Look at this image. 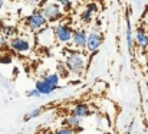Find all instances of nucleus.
I'll use <instances>...</instances> for the list:
<instances>
[{
	"label": "nucleus",
	"instance_id": "obj_1",
	"mask_svg": "<svg viewBox=\"0 0 148 134\" xmlns=\"http://www.w3.org/2000/svg\"><path fill=\"white\" fill-rule=\"evenodd\" d=\"M68 71L75 75V77H82L86 72V65H88V58L84 50H73V49H66L65 52V59H63Z\"/></svg>",
	"mask_w": 148,
	"mask_h": 134
},
{
	"label": "nucleus",
	"instance_id": "obj_2",
	"mask_svg": "<svg viewBox=\"0 0 148 134\" xmlns=\"http://www.w3.org/2000/svg\"><path fill=\"white\" fill-rule=\"evenodd\" d=\"M46 25H49V22L46 20V17L43 16V13H42L40 9H35L30 15H27L25 17V26L32 33H36L38 30H40Z\"/></svg>",
	"mask_w": 148,
	"mask_h": 134
},
{
	"label": "nucleus",
	"instance_id": "obj_3",
	"mask_svg": "<svg viewBox=\"0 0 148 134\" xmlns=\"http://www.w3.org/2000/svg\"><path fill=\"white\" fill-rule=\"evenodd\" d=\"M43 16L46 17V20L49 23H58L60 20H63V16H65V12L62 10L60 4L58 1H46L45 4H42L40 7Z\"/></svg>",
	"mask_w": 148,
	"mask_h": 134
},
{
	"label": "nucleus",
	"instance_id": "obj_4",
	"mask_svg": "<svg viewBox=\"0 0 148 134\" xmlns=\"http://www.w3.org/2000/svg\"><path fill=\"white\" fill-rule=\"evenodd\" d=\"M53 33L56 44L59 45H69L72 42V35H73V28L66 23V22H58L53 25Z\"/></svg>",
	"mask_w": 148,
	"mask_h": 134
},
{
	"label": "nucleus",
	"instance_id": "obj_5",
	"mask_svg": "<svg viewBox=\"0 0 148 134\" xmlns=\"http://www.w3.org/2000/svg\"><path fill=\"white\" fill-rule=\"evenodd\" d=\"M10 49L22 56H26L32 52L33 44L27 36H22V35H14L10 38Z\"/></svg>",
	"mask_w": 148,
	"mask_h": 134
},
{
	"label": "nucleus",
	"instance_id": "obj_6",
	"mask_svg": "<svg viewBox=\"0 0 148 134\" xmlns=\"http://www.w3.org/2000/svg\"><path fill=\"white\" fill-rule=\"evenodd\" d=\"M35 44L38 46H42V48H50V46H53L56 44L55 33H53V26L46 25L45 28L38 30L35 33Z\"/></svg>",
	"mask_w": 148,
	"mask_h": 134
},
{
	"label": "nucleus",
	"instance_id": "obj_7",
	"mask_svg": "<svg viewBox=\"0 0 148 134\" xmlns=\"http://www.w3.org/2000/svg\"><path fill=\"white\" fill-rule=\"evenodd\" d=\"M103 44V35L99 32V28L92 26L88 32V41H86V52L95 53Z\"/></svg>",
	"mask_w": 148,
	"mask_h": 134
},
{
	"label": "nucleus",
	"instance_id": "obj_8",
	"mask_svg": "<svg viewBox=\"0 0 148 134\" xmlns=\"http://www.w3.org/2000/svg\"><path fill=\"white\" fill-rule=\"evenodd\" d=\"M86 41H88V32L84 28H76L73 29L72 35V48L78 50H86Z\"/></svg>",
	"mask_w": 148,
	"mask_h": 134
},
{
	"label": "nucleus",
	"instance_id": "obj_9",
	"mask_svg": "<svg viewBox=\"0 0 148 134\" xmlns=\"http://www.w3.org/2000/svg\"><path fill=\"white\" fill-rule=\"evenodd\" d=\"M35 88L38 89L42 95H50V94H53L55 91H58L59 87H58V85L50 84L46 78H43V77H42V78H39V79L35 82Z\"/></svg>",
	"mask_w": 148,
	"mask_h": 134
},
{
	"label": "nucleus",
	"instance_id": "obj_10",
	"mask_svg": "<svg viewBox=\"0 0 148 134\" xmlns=\"http://www.w3.org/2000/svg\"><path fill=\"white\" fill-rule=\"evenodd\" d=\"M71 114H73V115H76V117H79V118L84 120V118L92 115V108H91L86 102H78V104H75V105L72 107Z\"/></svg>",
	"mask_w": 148,
	"mask_h": 134
},
{
	"label": "nucleus",
	"instance_id": "obj_11",
	"mask_svg": "<svg viewBox=\"0 0 148 134\" xmlns=\"http://www.w3.org/2000/svg\"><path fill=\"white\" fill-rule=\"evenodd\" d=\"M134 44L137 45L140 49H147L148 48V33L143 26L137 28L135 36H134Z\"/></svg>",
	"mask_w": 148,
	"mask_h": 134
},
{
	"label": "nucleus",
	"instance_id": "obj_12",
	"mask_svg": "<svg viewBox=\"0 0 148 134\" xmlns=\"http://www.w3.org/2000/svg\"><path fill=\"white\" fill-rule=\"evenodd\" d=\"M125 41H127V48L130 52H132L134 49V36H132V26H131V20L130 16L127 15V22H125Z\"/></svg>",
	"mask_w": 148,
	"mask_h": 134
},
{
	"label": "nucleus",
	"instance_id": "obj_13",
	"mask_svg": "<svg viewBox=\"0 0 148 134\" xmlns=\"http://www.w3.org/2000/svg\"><path fill=\"white\" fill-rule=\"evenodd\" d=\"M81 124H82V118H79V117H76L73 114H69L65 118V121H63V126H68V127H71L73 130H79Z\"/></svg>",
	"mask_w": 148,
	"mask_h": 134
},
{
	"label": "nucleus",
	"instance_id": "obj_14",
	"mask_svg": "<svg viewBox=\"0 0 148 134\" xmlns=\"http://www.w3.org/2000/svg\"><path fill=\"white\" fill-rule=\"evenodd\" d=\"M43 113V107H33L27 114L23 115V121H30V120H35L38 117H40Z\"/></svg>",
	"mask_w": 148,
	"mask_h": 134
},
{
	"label": "nucleus",
	"instance_id": "obj_15",
	"mask_svg": "<svg viewBox=\"0 0 148 134\" xmlns=\"http://www.w3.org/2000/svg\"><path fill=\"white\" fill-rule=\"evenodd\" d=\"M0 33L6 35L7 38H12L16 35V26L13 25H4V23H0Z\"/></svg>",
	"mask_w": 148,
	"mask_h": 134
},
{
	"label": "nucleus",
	"instance_id": "obj_16",
	"mask_svg": "<svg viewBox=\"0 0 148 134\" xmlns=\"http://www.w3.org/2000/svg\"><path fill=\"white\" fill-rule=\"evenodd\" d=\"M94 17H95V13H92V12H91V10H88V9H84V12L79 15L81 22H82V23H85V25L91 23V22L94 20Z\"/></svg>",
	"mask_w": 148,
	"mask_h": 134
},
{
	"label": "nucleus",
	"instance_id": "obj_17",
	"mask_svg": "<svg viewBox=\"0 0 148 134\" xmlns=\"http://www.w3.org/2000/svg\"><path fill=\"white\" fill-rule=\"evenodd\" d=\"M42 77H43V78H46L50 84H53V85H58V87H59V84H60V79H62V78L59 77V74H58V72H49V74H43Z\"/></svg>",
	"mask_w": 148,
	"mask_h": 134
},
{
	"label": "nucleus",
	"instance_id": "obj_18",
	"mask_svg": "<svg viewBox=\"0 0 148 134\" xmlns=\"http://www.w3.org/2000/svg\"><path fill=\"white\" fill-rule=\"evenodd\" d=\"M58 74H59L60 78H68L71 75V72L68 71V68H66L63 61H59V64H58Z\"/></svg>",
	"mask_w": 148,
	"mask_h": 134
},
{
	"label": "nucleus",
	"instance_id": "obj_19",
	"mask_svg": "<svg viewBox=\"0 0 148 134\" xmlns=\"http://www.w3.org/2000/svg\"><path fill=\"white\" fill-rule=\"evenodd\" d=\"M58 3L60 4V7L65 13H71L73 9V0H58Z\"/></svg>",
	"mask_w": 148,
	"mask_h": 134
},
{
	"label": "nucleus",
	"instance_id": "obj_20",
	"mask_svg": "<svg viewBox=\"0 0 148 134\" xmlns=\"http://www.w3.org/2000/svg\"><path fill=\"white\" fill-rule=\"evenodd\" d=\"M10 49V38H7L6 35L0 33V52Z\"/></svg>",
	"mask_w": 148,
	"mask_h": 134
},
{
	"label": "nucleus",
	"instance_id": "obj_21",
	"mask_svg": "<svg viewBox=\"0 0 148 134\" xmlns=\"http://www.w3.org/2000/svg\"><path fill=\"white\" fill-rule=\"evenodd\" d=\"M50 134H75V130L71 128V127H68V126H62V127L53 130Z\"/></svg>",
	"mask_w": 148,
	"mask_h": 134
},
{
	"label": "nucleus",
	"instance_id": "obj_22",
	"mask_svg": "<svg viewBox=\"0 0 148 134\" xmlns=\"http://www.w3.org/2000/svg\"><path fill=\"white\" fill-rule=\"evenodd\" d=\"M85 9H88V10H91L92 13H98V10H99V7H98V3L95 1V0H91V1H88L86 4H85Z\"/></svg>",
	"mask_w": 148,
	"mask_h": 134
},
{
	"label": "nucleus",
	"instance_id": "obj_23",
	"mask_svg": "<svg viewBox=\"0 0 148 134\" xmlns=\"http://www.w3.org/2000/svg\"><path fill=\"white\" fill-rule=\"evenodd\" d=\"M26 97H27V98H40L42 94L36 88H32V89H27V91H26Z\"/></svg>",
	"mask_w": 148,
	"mask_h": 134
},
{
	"label": "nucleus",
	"instance_id": "obj_24",
	"mask_svg": "<svg viewBox=\"0 0 148 134\" xmlns=\"http://www.w3.org/2000/svg\"><path fill=\"white\" fill-rule=\"evenodd\" d=\"M10 62H13V58H12L10 55H7V53H1V55H0V64L7 65V64H10Z\"/></svg>",
	"mask_w": 148,
	"mask_h": 134
},
{
	"label": "nucleus",
	"instance_id": "obj_25",
	"mask_svg": "<svg viewBox=\"0 0 148 134\" xmlns=\"http://www.w3.org/2000/svg\"><path fill=\"white\" fill-rule=\"evenodd\" d=\"M4 6H6V0H0V12L4 9Z\"/></svg>",
	"mask_w": 148,
	"mask_h": 134
},
{
	"label": "nucleus",
	"instance_id": "obj_26",
	"mask_svg": "<svg viewBox=\"0 0 148 134\" xmlns=\"http://www.w3.org/2000/svg\"><path fill=\"white\" fill-rule=\"evenodd\" d=\"M102 134H112V133H109V131H103Z\"/></svg>",
	"mask_w": 148,
	"mask_h": 134
},
{
	"label": "nucleus",
	"instance_id": "obj_27",
	"mask_svg": "<svg viewBox=\"0 0 148 134\" xmlns=\"http://www.w3.org/2000/svg\"><path fill=\"white\" fill-rule=\"evenodd\" d=\"M73 1H78V0H73Z\"/></svg>",
	"mask_w": 148,
	"mask_h": 134
}]
</instances>
